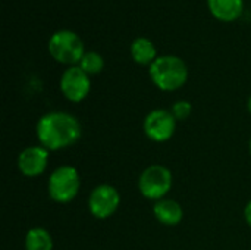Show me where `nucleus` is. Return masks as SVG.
Masks as SVG:
<instances>
[{
    "instance_id": "nucleus-1",
    "label": "nucleus",
    "mask_w": 251,
    "mask_h": 250,
    "mask_svg": "<svg viewBox=\"0 0 251 250\" xmlns=\"http://www.w3.org/2000/svg\"><path fill=\"white\" fill-rule=\"evenodd\" d=\"M38 143L49 152H57L76 144L82 136V125L76 116L63 111H51L40 116L35 124Z\"/></svg>"
},
{
    "instance_id": "nucleus-2",
    "label": "nucleus",
    "mask_w": 251,
    "mask_h": 250,
    "mask_svg": "<svg viewBox=\"0 0 251 250\" xmlns=\"http://www.w3.org/2000/svg\"><path fill=\"white\" fill-rule=\"evenodd\" d=\"M149 75L159 90L172 93L187 84L188 66L181 57L174 55H165L159 56L149 66Z\"/></svg>"
},
{
    "instance_id": "nucleus-3",
    "label": "nucleus",
    "mask_w": 251,
    "mask_h": 250,
    "mask_svg": "<svg viewBox=\"0 0 251 250\" xmlns=\"http://www.w3.org/2000/svg\"><path fill=\"white\" fill-rule=\"evenodd\" d=\"M81 174L72 165H60L54 168L47 178L49 197L59 203H71L81 190Z\"/></svg>"
},
{
    "instance_id": "nucleus-4",
    "label": "nucleus",
    "mask_w": 251,
    "mask_h": 250,
    "mask_svg": "<svg viewBox=\"0 0 251 250\" xmlns=\"http://www.w3.org/2000/svg\"><path fill=\"white\" fill-rule=\"evenodd\" d=\"M47 49L50 56L62 65L75 66L79 65L85 55L82 38L71 29H59L49 38Z\"/></svg>"
},
{
    "instance_id": "nucleus-5",
    "label": "nucleus",
    "mask_w": 251,
    "mask_h": 250,
    "mask_svg": "<svg viewBox=\"0 0 251 250\" xmlns=\"http://www.w3.org/2000/svg\"><path fill=\"white\" fill-rule=\"evenodd\" d=\"M174 184L172 172L168 167L160 164H153L144 168L138 177V192L140 194L151 202H159L168 196Z\"/></svg>"
},
{
    "instance_id": "nucleus-6",
    "label": "nucleus",
    "mask_w": 251,
    "mask_h": 250,
    "mask_svg": "<svg viewBox=\"0 0 251 250\" xmlns=\"http://www.w3.org/2000/svg\"><path fill=\"white\" fill-rule=\"evenodd\" d=\"M88 212L97 220H107L116 214L121 206V193L112 184L96 186L88 196Z\"/></svg>"
},
{
    "instance_id": "nucleus-7",
    "label": "nucleus",
    "mask_w": 251,
    "mask_h": 250,
    "mask_svg": "<svg viewBox=\"0 0 251 250\" xmlns=\"http://www.w3.org/2000/svg\"><path fill=\"white\" fill-rule=\"evenodd\" d=\"M178 121L174 118L171 111L157 108L150 111L143 121V131L146 137L154 143L169 141L176 131Z\"/></svg>"
},
{
    "instance_id": "nucleus-8",
    "label": "nucleus",
    "mask_w": 251,
    "mask_h": 250,
    "mask_svg": "<svg viewBox=\"0 0 251 250\" xmlns=\"http://www.w3.org/2000/svg\"><path fill=\"white\" fill-rule=\"evenodd\" d=\"M59 88L66 100L72 103H79L85 100L91 91V77L78 65L68 66L60 75Z\"/></svg>"
},
{
    "instance_id": "nucleus-9",
    "label": "nucleus",
    "mask_w": 251,
    "mask_h": 250,
    "mask_svg": "<svg viewBox=\"0 0 251 250\" xmlns=\"http://www.w3.org/2000/svg\"><path fill=\"white\" fill-rule=\"evenodd\" d=\"M50 152L41 144L28 146L19 152L16 159V167L19 172L26 178H35L46 172L49 165Z\"/></svg>"
},
{
    "instance_id": "nucleus-10",
    "label": "nucleus",
    "mask_w": 251,
    "mask_h": 250,
    "mask_svg": "<svg viewBox=\"0 0 251 250\" xmlns=\"http://www.w3.org/2000/svg\"><path fill=\"white\" fill-rule=\"evenodd\" d=\"M153 215L156 221L165 227H176L184 220V209L174 199H162L153 203Z\"/></svg>"
},
{
    "instance_id": "nucleus-11",
    "label": "nucleus",
    "mask_w": 251,
    "mask_h": 250,
    "mask_svg": "<svg viewBox=\"0 0 251 250\" xmlns=\"http://www.w3.org/2000/svg\"><path fill=\"white\" fill-rule=\"evenodd\" d=\"M210 13L224 22H232L243 15L244 0H207Z\"/></svg>"
},
{
    "instance_id": "nucleus-12",
    "label": "nucleus",
    "mask_w": 251,
    "mask_h": 250,
    "mask_svg": "<svg viewBox=\"0 0 251 250\" xmlns=\"http://www.w3.org/2000/svg\"><path fill=\"white\" fill-rule=\"evenodd\" d=\"M129 53L132 60L141 66H150L159 57L154 43L147 37H137L129 46Z\"/></svg>"
},
{
    "instance_id": "nucleus-13",
    "label": "nucleus",
    "mask_w": 251,
    "mask_h": 250,
    "mask_svg": "<svg viewBox=\"0 0 251 250\" xmlns=\"http://www.w3.org/2000/svg\"><path fill=\"white\" fill-rule=\"evenodd\" d=\"M25 250H53L54 243L51 234L43 227L29 228L24 239Z\"/></svg>"
},
{
    "instance_id": "nucleus-14",
    "label": "nucleus",
    "mask_w": 251,
    "mask_h": 250,
    "mask_svg": "<svg viewBox=\"0 0 251 250\" xmlns=\"http://www.w3.org/2000/svg\"><path fill=\"white\" fill-rule=\"evenodd\" d=\"M84 72H87L90 77L91 75H97L104 69V59L99 52H85V55L82 56L79 65H78Z\"/></svg>"
},
{
    "instance_id": "nucleus-15",
    "label": "nucleus",
    "mask_w": 251,
    "mask_h": 250,
    "mask_svg": "<svg viewBox=\"0 0 251 250\" xmlns=\"http://www.w3.org/2000/svg\"><path fill=\"white\" fill-rule=\"evenodd\" d=\"M191 112H193V105L188 100H176L171 106V113L178 122L187 121L191 116Z\"/></svg>"
},
{
    "instance_id": "nucleus-16",
    "label": "nucleus",
    "mask_w": 251,
    "mask_h": 250,
    "mask_svg": "<svg viewBox=\"0 0 251 250\" xmlns=\"http://www.w3.org/2000/svg\"><path fill=\"white\" fill-rule=\"evenodd\" d=\"M244 220H246L247 225L251 228V200H249L247 205L244 206Z\"/></svg>"
},
{
    "instance_id": "nucleus-17",
    "label": "nucleus",
    "mask_w": 251,
    "mask_h": 250,
    "mask_svg": "<svg viewBox=\"0 0 251 250\" xmlns=\"http://www.w3.org/2000/svg\"><path fill=\"white\" fill-rule=\"evenodd\" d=\"M247 111H249V113L251 115V96L249 97V100H247Z\"/></svg>"
},
{
    "instance_id": "nucleus-18",
    "label": "nucleus",
    "mask_w": 251,
    "mask_h": 250,
    "mask_svg": "<svg viewBox=\"0 0 251 250\" xmlns=\"http://www.w3.org/2000/svg\"><path fill=\"white\" fill-rule=\"evenodd\" d=\"M249 152H250V155H251V136H250V140H249Z\"/></svg>"
}]
</instances>
